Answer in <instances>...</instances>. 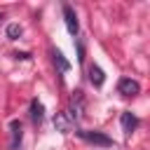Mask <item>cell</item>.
Segmentation results:
<instances>
[{"label": "cell", "instance_id": "obj_10", "mask_svg": "<svg viewBox=\"0 0 150 150\" xmlns=\"http://www.w3.org/2000/svg\"><path fill=\"white\" fill-rule=\"evenodd\" d=\"M54 127H56L61 134H68V131H70L68 120H66V115H63V112H56V115H54Z\"/></svg>", "mask_w": 150, "mask_h": 150}, {"label": "cell", "instance_id": "obj_7", "mask_svg": "<svg viewBox=\"0 0 150 150\" xmlns=\"http://www.w3.org/2000/svg\"><path fill=\"white\" fill-rule=\"evenodd\" d=\"M30 120H33L35 124H42V120H45V105H42L38 98L30 101Z\"/></svg>", "mask_w": 150, "mask_h": 150}, {"label": "cell", "instance_id": "obj_12", "mask_svg": "<svg viewBox=\"0 0 150 150\" xmlns=\"http://www.w3.org/2000/svg\"><path fill=\"white\" fill-rule=\"evenodd\" d=\"M14 56H16V59H30V54H28V52H16Z\"/></svg>", "mask_w": 150, "mask_h": 150}, {"label": "cell", "instance_id": "obj_9", "mask_svg": "<svg viewBox=\"0 0 150 150\" xmlns=\"http://www.w3.org/2000/svg\"><path fill=\"white\" fill-rule=\"evenodd\" d=\"M52 56H54V63L59 66V70H61V73H68V70H70V63H68V59H66V56H63L59 49H54V52H52Z\"/></svg>", "mask_w": 150, "mask_h": 150}, {"label": "cell", "instance_id": "obj_2", "mask_svg": "<svg viewBox=\"0 0 150 150\" xmlns=\"http://www.w3.org/2000/svg\"><path fill=\"white\" fill-rule=\"evenodd\" d=\"M63 19H66V28H68V33H70V35H77V30H80V21H77V14H75V9H73L70 5H63Z\"/></svg>", "mask_w": 150, "mask_h": 150}, {"label": "cell", "instance_id": "obj_5", "mask_svg": "<svg viewBox=\"0 0 150 150\" xmlns=\"http://www.w3.org/2000/svg\"><path fill=\"white\" fill-rule=\"evenodd\" d=\"M136 127H138V117L134 115V112H122V129H124V134L127 136H131L134 131H136Z\"/></svg>", "mask_w": 150, "mask_h": 150}, {"label": "cell", "instance_id": "obj_3", "mask_svg": "<svg viewBox=\"0 0 150 150\" xmlns=\"http://www.w3.org/2000/svg\"><path fill=\"white\" fill-rule=\"evenodd\" d=\"M117 91H120L122 96H136V94L141 91V84H138L136 80H131V77H122V80L117 82Z\"/></svg>", "mask_w": 150, "mask_h": 150}, {"label": "cell", "instance_id": "obj_6", "mask_svg": "<svg viewBox=\"0 0 150 150\" xmlns=\"http://www.w3.org/2000/svg\"><path fill=\"white\" fill-rule=\"evenodd\" d=\"M87 73H89V82H91L94 87H103V82H105V73H103L96 63H91V66L87 68Z\"/></svg>", "mask_w": 150, "mask_h": 150}, {"label": "cell", "instance_id": "obj_8", "mask_svg": "<svg viewBox=\"0 0 150 150\" xmlns=\"http://www.w3.org/2000/svg\"><path fill=\"white\" fill-rule=\"evenodd\" d=\"M9 129H12V150H16L19 145H21V122L19 120H12L9 122Z\"/></svg>", "mask_w": 150, "mask_h": 150}, {"label": "cell", "instance_id": "obj_4", "mask_svg": "<svg viewBox=\"0 0 150 150\" xmlns=\"http://www.w3.org/2000/svg\"><path fill=\"white\" fill-rule=\"evenodd\" d=\"M82 110H84L82 91H75V98L70 101V108H68V117H70V120H80V117H82Z\"/></svg>", "mask_w": 150, "mask_h": 150}, {"label": "cell", "instance_id": "obj_1", "mask_svg": "<svg viewBox=\"0 0 150 150\" xmlns=\"http://www.w3.org/2000/svg\"><path fill=\"white\" fill-rule=\"evenodd\" d=\"M82 141H87V143H94V145H103V148H110V145H115L112 143V138L110 136H105V134H101V131H87V129H77L75 131Z\"/></svg>", "mask_w": 150, "mask_h": 150}, {"label": "cell", "instance_id": "obj_13", "mask_svg": "<svg viewBox=\"0 0 150 150\" xmlns=\"http://www.w3.org/2000/svg\"><path fill=\"white\" fill-rule=\"evenodd\" d=\"M0 21H2V12H0Z\"/></svg>", "mask_w": 150, "mask_h": 150}, {"label": "cell", "instance_id": "obj_11", "mask_svg": "<svg viewBox=\"0 0 150 150\" xmlns=\"http://www.w3.org/2000/svg\"><path fill=\"white\" fill-rule=\"evenodd\" d=\"M21 33H23V30H21V26H19V23H9V26H7V38H9V40L21 38Z\"/></svg>", "mask_w": 150, "mask_h": 150}]
</instances>
